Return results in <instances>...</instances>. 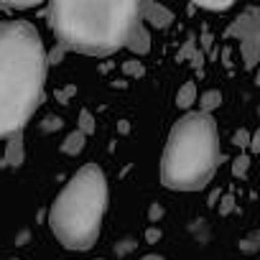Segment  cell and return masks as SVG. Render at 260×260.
I'll return each mask as SVG.
<instances>
[{
	"mask_svg": "<svg viewBox=\"0 0 260 260\" xmlns=\"http://www.w3.org/2000/svg\"><path fill=\"white\" fill-rule=\"evenodd\" d=\"M49 56L28 21H0V138L23 133L44 97Z\"/></svg>",
	"mask_w": 260,
	"mask_h": 260,
	"instance_id": "obj_1",
	"label": "cell"
},
{
	"mask_svg": "<svg viewBox=\"0 0 260 260\" xmlns=\"http://www.w3.org/2000/svg\"><path fill=\"white\" fill-rule=\"evenodd\" d=\"M49 26L59 49L110 56L127 46L141 18V0H54L46 8Z\"/></svg>",
	"mask_w": 260,
	"mask_h": 260,
	"instance_id": "obj_2",
	"label": "cell"
},
{
	"mask_svg": "<svg viewBox=\"0 0 260 260\" xmlns=\"http://www.w3.org/2000/svg\"><path fill=\"white\" fill-rule=\"evenodd\" d=\"M219 158L214 117L204 112H186L169 133L161 158V181L171 191H199L217 174Z\"/></svg>",
	"mask_w": 260,
	"mask_h": 260,
	"instance_id": "obj_3",
	"label": "cell"
},
{
	"mask_svg": "<svg viewBox=\"0 0 260 260\" xmlns=\"http://www.w3.org/2000/svg\"><path fill=\"white\" fill-rule=\"evenodd\" d=\"M107 209V179L97 164L82 166L49 209V227L69 250H89L102 230Z\"/></svg>",
	"mask_w": 260,
	"mask_h": 260,
	"instance_id": "obj_4",
	"label": "cell"
},
{
	"mask_svg": "<svg viewBox=\"0 0 260 260\" xmlns=\"http://www.w3.org/2000/svg\"><path fill=\"white\" fill-rule=\"evenodd\" d=\"M227 39L247 41L260 51V8H245L224 31Z\"/></svg>",
	"mask_w": 260,
	"mask_h": 260,
	"instance_id": "obj_5",
	"label": "cell"
},
{
	"mask_svg": "<svg viewBox=\"0 0 260 260\" xmlns=\"http://www.w3.org/2000/svg\"><path fill=\"white\" fill-rule=\"evenodd\" d=\"M141 18H143L146 26L158 28V31H164V28H169L174 23V13L166 6L153 3V0H143V3H141Z\"/></svg>",
	"mask_w": 260,
	"mask_h": 260,
	"instance_id": "obj_6",
	"label": "cell"
},
{
	"mask_svg": "<svg viewBox=\"0 0 260 260\" xmlns=\"http://www.w3.org/2000/svg\"><path fill=\"white\" fill-rule=\"evenodd\" d=\"M23 161H26L23 133H16V136H11V138H8V143H6V153H3V166H11V169H16V166H21Z\"/></svg>",
	"mask_w": 260,
	"mask_h": 260,
	"instance_id": "obj_7",
	"label": "cell"
},
{
	"mask_svg": "<svg viewBox=\"0 0 260 260\" xmlns=\"http://www.w3.org/2000/svg\"><path fill=\"white\" fill-rule=\"evenodd\" d=\"M125 49H130L136 56H146V54L151 51V34H148V26H146L143 21L133 28V34H130Z\"/></svg>",
	"mask_w": 260,
	"mask_h": 260,
	"instance_id": "obj_8",
	"label": "cell"
},
{
	"mask_svg": "<svg viewBox=\"0 0 260 260\" xmlns=\"http://www.w3.org/2000/svg\"><path fill=\"white\" fill-rule=\"evenodd\" d=\"M176 61H191V67H194V69H202V67H204V54L199 51L194 34H189V36H186L184 46H181V49H179V54H176Z\"/></svg>",
	"mask_w": 260,
	"mask_h": 260,
	"instance_id": "obj_9",
	"label": "cell"
},
{
	"mask_svg": "<svg viewBox=\"0 0 260 260\" xmlns=\"http://www.w3.org/2000/svg\"><path fill=\"white\" fill-rule=\"evenodd\" d=\"M84 143H87V136L79 133V130H72V133L64 138V143H61V153H67V156H79V153L84 151Z\"/></svg>",
	"mask_w": 260,
	"mask_h": 260,
	"instance_id": "obj_10",
	"label": "cell"
},
{
	"mask_svg": "<svg viewBox=\"0 0 260 260\" xmlns=\"http://www.w3.org/2000/svg\"><path fill=\"white\" fill-rule=\"evenodd\" d=\"M194 102H197V84L194 82H184L179 87V92H176V107L189 110Z\"/></svg>",
	"mask_w": 260,
	"mask_h": 260,
	"instance_id": "obj_11",
	"label": "cell"
},
{
	"mask_svg": "<svg viewBox=\"0 0 260 260\" xmlns=\"http://www.w3.org/2000/svg\"><path fill=\"white\" fill-rule=\"evenodd\" d=\"M222 105V92L219 89H209L199 97V112L204 115H212V110H217Z\"/></svg>",
	"mask_w": 260,
	"mask_h": 260,
	"instance_id": "obj_12",
	"label": "cell"
},
{
	"mask_svg": "<svg viewBox=\"0 0 260 260\" xmlns=\"http://www.w3.org/2000/svg\"><path fill=\"white\" fill-rule=\"evenodd\" d=\"M240 54H242V64H245V69H257V67H260V51H257L252 44L240 41Z\"/></svg>",
	"mask_w": 260,
	"mask_h": 260,
	"instance_id": "obj_13",
	"label": "cell"
},
{
	"mask_svg": "<svg viewBox=\"0 0 260 260\" xmlns=\"http://www.w3.org/2000/svg\"><path fill=\"white\" fill-rule=\"evenodd\" d=\"M77 130H79V133H84V136H92L94 130H97V120H94V115H92L89 110H82V112H79Z\"/></svg>",
	"mask_w": 260,
	"mask_h": 260,
	"instance_id": "obj_14",
	"label": "cell"
},
{
	"mask_svg": "<svg viewBox=\"0 0 260 260\" xmlns=\"http://www.w3.org/2000/svg\"><path fill=\"white\" fill-rule=\"evenodd\" d=\"M247 169H250V156H247V153H240V156L232 161V176L245 179V176H247Z\"/></svg>",
	"mask_w": 260,
	"mask_h": 260,
	"instance_id": "obj_15",
	"label": "cell"
},
{
	"mask_svg": "<svg viewBox=\"0 0 260 260\" xmlns=\"http://www.w3.org/2000/svg\"><path fill=\"white\" fill-rule=\"evenodd\" d=\"M122 72H125L127 77H143V74H146V67H143V61H138V59H127V61H122Z\"/></svg>",
	"mask_w": 260,
	"mask_h": 260,
	"instance_id": "obj_16",
	"label": "cell"
},
{
	"mask_svg": "<svg viewBox=\"0 0 260 260\" xmlns=\"http://www.w3.org/2000/svg\"><path fill=\"white\" fill-rule=\"evenodd\" d=\"M250 141H252V136L247 133V130H245V127H240V130H237V133L232 136V143H235V146L240 148V153L250 148Z\"/></svg>",
	"mask_w": 260,
	"mask_h": 260,
	"instance_id": "obj_17",
	"label": "cell"
},
{
	"mask_svg": "<svg viewBox=\"0 0 260 260\" xmlns=\"http://www.w3.org/2000/svg\"><path fill=\"white\" fill-rule=\"evenodd\" d=\"M39 8V0H26V3H0V11H31Z\"/></svg>",
	"mask_w": 260,
	"mask_h": 260,
	"instance_id": "obj_18",
	"label": "cell"
},
{
	"mask_svg": "<svg viewBox=\"0 0 260 260\" xmlns=\"http://www.w3.org/2000/svg\"><path fill=\"white\" fill-rule=\"evenodd\" d=\"M194 8H202V11H214V13H222V11H230L232 3L230 0H224V3H197Z\"/></svg>",
	"mask_w": 260,
	"mask_h": 260,
	"instance_id": "obj_19",
	"label": "cell"
},
{
	"mask_svg": "<svg viewBox=\"0 0 260 260\" xmlns=\"http://www.w3.org/2000/svg\"><path fill=\"white\" fill-rule=\"evenodd\" d=\"M232 209H235V197L227 191V194L219 199V214H230Z\"/></svg>",
	"mask_w": 260,
	"mask_h": 260,
	"instance_id": "obj_20",
	"label": "cell"
},
{
	"mask_svg": "<svg viewBox=\"0 0 260 260\" xmlns=\"http://www.w3.org/2000/svg\"><path fill=\"white\" fill-rule=\"evenodd\" d=\"M61 127V117H49L44 122V130H59Z\"/></svg>",
	"mask_w": 260,
	"mask_h": 260,
	"instance_id": "obj_21",
	"label": "cell"
},
{
	"mask_svg": "<svg viewBox=\"0 0 260 260\" xmlns=\"http://www.w3.org/2000/svg\"><path fill=\"white\" fill-rule=\"evenodd\" d=\"M146 240H148V242H156V240H161V230H156V227H148V230H146Z\"/></svg>",
	"mask_w": 260,
	"mask_h": 260,
	"instance_id": "obj_22",
	"label": "cell"
},
{
	"mask_svg": "<svg viewBox=\"0 0 260 260\" xmlns=\"http://www.w3.org/2000/svg\"><path fill=\"white\" fill-rule=\"evenodd\" d=\"M250 151H252V153H260V130H257V133H252V141H250Z\"/></svg>",
	"mask_w": 260,
	"mask_h": 260,
	"instance_id": "obj_23",
	"label": "cell"
},
{
	"mask_svg": "<svg viewBox=\"0 0 260 260\" xmlns=\"http://www.w3.org/2000/svg\"><path fill=\"white\" fill-rule=\"evenodd\" d=\"M202 46L204 49H212V34L207 28H202Z\"/></svg>",
	"mask_w": 260,
	"mask_h": 260,
	"instance_id": "obj_24",
	"label": "cell"
},
{
	"mask_svg": "<svg viewBox=\"0 0 260 260\" xmlns=\"http://www.w3.org/2000/svg\"><path fill=\"white\" fill-rule=\"evenodd\" d=\"M74 92H77V87H67L64 92H59V100H69V97H72Z\"/></svg>",
	"mask_w": 260,
	"mask_h": 260,
	"instance_id": "obj_25",
	"label": "cell"
},
{
	"mask_svg": "<svg viewBox=\"0 0 260 260\" xmlns=\"http://www.w3.org/2000/svg\"><path fill=\"white\" fill-rule=\"evenodd\" d=\"M161 214H164V209H161V207H153V209H151V222H156Z\"/></svg>",
	"mask_w": 260,
	"mask_h": 260,
	"instance_id": "obj_26",
	"label": "cell"
},
{
	"mask_svg": "<svg viewBox=\"0 0 260 260\" xmlns=\"http://www.w3.org/2000/svg\"><path fill=\"white\" fill-rule=\"evenodd\" d=\"M127 130H130V125H127V120H122L120 122V133H127Z\"/></svg>",
	"mask_w": 260,
	"mask_h": 260,
	"instance_id": "obj_27",
	"label": "cell"
},
{
	"mask_svg": "<svg viewBox=\"0 0 260 260\" xmlns=\"http://www.w3.org/2000/svg\"><path fill=\"white\" fill-rule=\"evenodd\" d=\"M141 260H166V257H161V255H146V257H141Z\"/></svg>",
	"mask_w": 260,
	"mask_h": 260,
	"instance_id": "obj_28",
	"label": "cell"
},
{
	"mask_svg": "<svg viewBox=\"0 0 260 260\" xmlns=\"http://www.w3.org/2000/svg\"><path fill=\"white\" fill-rule=\"evenodd\" d=\"M255 84L260 87V67H257V74H255Z\"/></svg>",
	"mask_w": 260,
	"mask_h": 260,
	"instance_id": "obj_29",
	"label": "cell"
},
{
	"mask_svg": "<svg viewBox=\"0 0 260 260\" xmlns=\"http://www.w3.org/2000/svg\"><path fill=\"white\" fill-rule=\"evenodd\" d=\"M257 115H260V107H257Z\"/></svg>",
	"mask_w": 260,
	"mask_h": 260,
	"instance_id": "obj_30",
	"label": "cell"
}]
</instances>
